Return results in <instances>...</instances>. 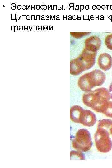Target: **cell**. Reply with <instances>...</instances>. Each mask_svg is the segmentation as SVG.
<instances>
[{"mask_svg": "<svg viewBox=\"0 0 112 168\" xmlns=\"http://www.w3.org/2000/svg\"><path fill=\"white\" fill-rule=\"evenodd\" d=\"M97 52L84 48L81 54L70 62V73L72 75H79L91 68L95 64Z\"/></svg>", "mask_w": 112, "mask_h": 168, "instance_id": "obj_1", "label": "cell"}, {"mask_svg": "<svg viewBox=\"0 0 112 168\" xmlns=\"http://www.w3.org/2000/svg\"><path fill=\"white\" fill-rule=\"evenodd\" d=\"M111 99L108 90L100 88L84 93L82 96L84 104L96 112L101 113L103 106Z\"/></svg>", "mask_w": 112, "mask_h": 168, "instance_id": "obj_2", "label": "cell"}, {"mask_svg": "<svg viewBox=\"0 0 112 168\" xmlns=\"http://www.w3.org/2000/svg\"><path fill=\"white\" fill-rule=\"evenodd\" d=\"M72 144L73 148L77 150L82 152L89 150L93 143L89 131L84 128L79 129L76 133Z\"/></svg>", "mask_w": 112, "mask_h": 168, "instance_id": "obj_3", "label": "cell"}, {"mask_svg": "<svg viewBox=\"0 0 112 168\" xmlns=\"http://www.w3.org/2000/svg\"><path fill=\"white\" fill-rule=\"evenodd\" d=\"M110 133L106 130L97 128L94 135L96 147L98 151L102 153H107L112 148V142L109 137Z\"/></svg>", "mask_w": 112, "mask_h": 168, "instance_id": "obj_4", "label": "cell"}, {"mask_svg": "<svg viewBox=\"0 0 112 168\" xmlns=\"http://www.w3.org/2000/svg\"><path fill=\"white\" fill-rule=\"evenodd\" d=\"M90 83L94 87L102 85L106 80V76L104 72L99 69H95L87 73Z\"/></svg>", "mask_w": 112, "mask_h": 168, "instance_id": "obj_5", "label": "cell"}, {"mask_svg": "<svg viewBox=\"0 0 112 168\" xmlns=\"http://www.w3.org/2000/svg\"><path fill=\"white\" fill-rule=\"evenodd\" d=\"M96 115L88 110H83L81 115L80 123L87 127L93 126L96 123Z\"/></svg>", "mask_w": 112, "mask_h": 168, "instance_id": "obj_6", "label": "cell"}, {"mask_svg": "<svg viewBox=\"0 0 112 168\" xmlns=\"http://www.w3.org/2000/svg\"><path fill=\"white\" fill-rule=\"evenodd\" d=\"M85 47L91 51L97 52L101 44V41L98 37L92 36L86 39L85 40Z\"/></svg>", "mask_w": 112, "mask_h": 168, "instance_id": "obj_7", "label": "cell"}, {"mask_svg": "<svg viewBox=\"0 0 112 168\" xmlns=\"http://www.w3.org/2000/svg\"><path fill=\"white\" fill-rule=\"evenodd\" d=\"M97 64L100 69L104 71H107L112 66V58L108 53H102L98 58Z\"/></svg>", "mask_w": 112, "mask_h": 168, "instance_id": "obj_8", "label": "cell"}, {"mask_svg": "<svg viewBox=\"0 0 112 168\" xmlns=\"http://www.w3.org/2000/svg\"><path fill=\"white\" fill-rule=\"evenodd\" d=\"M79 87L82 91L85 92H88L93 88L91 86L89 79L87 73L81 76L78 81Z\"/></svg>", "mask_w": 112, "mask_h": 168, "instance_id": "obj_9", "label": "cell"}, {"mask_svg": "<svg viewBox=\"0 0 112 168\" xmlns=\"http://www.w3.org/2000/svg\"><path fill=\"white\" fill-rule=\"evenodd\" d=\"M83 109L80 106L75 105L72 106L70 110V117L74 122L80 123L81 115Z\"/></svg>", "mask_w": 112, "mask_h": 168, "instance_id": "obj_10", "label": "cell"}, {"mask_svg": "<svg viewBox=\"0 0 112 168\" xmlns=\"http://www.w3.org/2000/svg\"><path fill=\"white\" fill-rule=\"evenodd\" d=\"M112 128V120L109 119H104L99 121L97 128L104 129L110 133V130Z\"/></svg>", "mask_w": 112, "mask_h": 168, "instance_id": "obj_11", "label": "cell"}, {"mask_svg": "<svg viewBox=\"0 0 112 168\" xmlns=\"http://www.w3.org/2000/svg\"><path fill=\"white\" fill-rule=\"evenodd\" d=\"M101 113L107 117L112 118V101L107 102L102 107Z\"/></svg>", "mask_w": 112, "mask_h": 168, "instance_id": "obj_12", "label": "cell"}, {"mask_svg": "<svg viewBox=\"0 0 112 168\" xmlns=\"http://www.w3.org/2000/svg\"><path fill=\"white\" fill-rule=\"evenodd\" d=\"M70 159L72 158L77 159H85L84 155L82 152L77 150V151H72L70 152Z\"/></svg>", "mask_w": 112, "mask_h": 168, "instance_id": "obj_13", "label": "cell"}, {"mask_svg": "<svg viewBox=\"0 0 112 168\" xmlns=\"http://www.w3.org/2000/svg\"><path fill=\"white\" fill-rule=\"evenodd\" d=\"M104 42L106 47L110 50H112V33L105 37Z\"/></svg>", "mask_w": 112, "mask_h": 168, "instance_id": "obj_14", "label": "cell"}, {"mask_svg": "<svg viewBox=\"0 0 112 168\" xmlns=\"http://www.w3.org/2000/svg\"><path fill=\"white\" fill-rule=\"evenodd\" d=\"M90 32H70L71 35L76 38H79L88 35L91 33Z\"/></svg>", "mask_w": 112, "mask_h": 168, "instance_id": "obj_15", "label": "cell"}, {"mask_svg": "<svg viewBox=\"0 0 112 168\" xmlns=\"http://www.w3.org/2000/svg\"><path fill=\"white\" fill-rule=\"evenodd\" d=\"M108 90L110 93L111 96V99H112V82L110 84L109 86Z\"/></svg>", "mask_w": 112, "mask_h": 168, "instance_id": "obj_16", "label": "cell"}, {"mask_svg": "<svg viewBox=\"0 0 112 168\" xmlns=\"http://www.w3.org/2000/svg\"><path fill=\"white\" fill-rule=\"evenodd\" d=\"M16 5L15 3H12L11 4V8L12 10H14L16 9Z\"/></svg>", "mask_w": 112, "mask_h": 168, "instance_id": "obj_17", "label": "cell"}, {"mask_svg": "<svg viewBox=\"0 0 112 168\" xmlns=\"http://www.w3.org/2000/svg\"><path fill=\"white\" fill-rule=\"evenodd\" d=\"M36 9L39 10L40 8V6L39 5H37L36 6Z\"/></svg>", "mask_w": 112, "mask_h": 168, "instance_id": "obj_18", "label": "cell"}, {"mask_svg": "<svg viewBox=\"0 0 112 168\" xmlns=\"http://www.w3.org/2000/svg\"><path fill=\"white\" fill-rule=\"evenodd\" d=\"M30 16L29 15H28L26 16V19L27 20H29L30 19Z\"/></svg>", "mask_w": 112, "mask_h": 168, "instance_id": "obj_19", "label": "cell"}, {"mask_svg": "<svg viewBox=\"0 0 112 168\" xmlns=\"http://www.w3.org/2000/svg\"><path fill=\"white\" fill-rule=\"evenodd\" d=\"M21 5H18L17 6V8L18 9V10H20L21 9Z\"/></svg>", "mask_w": 112, "mask_h": 168, "instance_id": "obj_20", "label": "cell"}, {"mask_svg": "<svg viewBox=\"0 0 112 168\" xmlns=\"http://www.w3.org/2000/svg\"><path fill=\"white\" fill-rule=\"evenodd\" d=\"M15 30H17L18 29V27L17 26H14Z\"/></svg>", "mask_w": 112, "mask_h": 168, "instance_id": "obj_21", "label": "cell"}, {"mask_svg": "<svg viewBox=\"0 0 112 168\" xmlns=\"http://www.w3.org/2000/svg\"><path fill=\"white\" fill-rule=\"evenodd\" d=\"M31 20H35V15L31 16Z\"/></svg>", "mask_w": 112, "mask_h": 168, "instance_id": "obj_22", "label": "cell"}, {"mask_svg": "<svg viewBox=\"0 0 112 168\" xmlns=\"http://www.w3.org/2000/svg\"><path fill=\"white\" fill-rule=\"evenodd\" d=\"M44 10H46L47 8V6L46 5H44Z\"/></svg>", "mask_w": 112, "mask_h": 168, "instance_id": "obj_23", "label": "cell"}, {"mask_svg": "<svg viewBox=\"0 0 112 168\" xmlns=\"http://www.w3.org/2000/svg\"><path fill=\"white\" fill-rule=\"evenodd\" d=\"M40 8L42 10H44V5H41L40 6Z\"/></svg>", "mask_w": 112, "mask_h": 168, "instance_id": "obj_24", "label": "cell"}, {"mask_svg": "<svg viewBox=\"0 0 112 168\" xmlns=\"http://www.w3.org/2000/svg\"><path fill=\"white\" fill-rule=\"evenodd\" d=\"M41 20H44V16H41Z\"/></svg>", "mask_w": 112, "mask_h": 168, "instance_id": "obj_25", "label": "cell"}, {"mask_svg": "<svg viewBox=\"0 0 112 168\" xmlns=\"http://www.w3.org/2000/svg\"><path fill=\"white\" fill-rule=\"evenodd\" d=\"M110 133L112 135V128L110 129Z\"/></svg>", "mask_w": 112, "mask_h": 168, "instance_id": "obj_26", "label": "cell"}, {"mask_svg": "<svg viewBox=\"0 0 112 168\" xmlns=\"http://www.w3.org/2000/svg\"><path fill=\"white\" fill-rule=\"evenodd\" d=\"M23 28V27L22 26H19V28Z\"/></svg>", "mask_w": 112, "mask_h": 168, "instance_id": "obj_27", "label": "cell"}, {"mask_svg": "<svg viewBox=\"0 0 112 168\" xmlns=\"http://www.w3.org/2000/svg\"><path fill=\"white\" fill-rule=\"evenodd\" d=\"M19 30H23V28H19Z\"/></svg>", "mask_w": 112, "mask_h": 168, "instance_id": "obj_28", "label": "cell"}, {"mask_svg": "<svg viewBox=\"0 0 112 168\" xmlns=\"http://www.w3.org/2000/svg\"><path fill=\"white\" fill-rule=\"evenodd\" d=\"M22 8L24 10L25 9V7H22Z\"/></svg>", "mask_w": 112, "mask_h": 168, "instance_id": "obj_29", "label": "cell"}, {"mask_svg": "<svg viewBox=\"0 0 112 168\" xmlns=\"http://www.w3.org/2000/svg\"><path fill=\"white\" fill-rule=\"evenodd\" d=\"M3 7H4L5 6H3Z\"/></svg>", "mask_w": 112, "mask_h": 168, "instance_id": "obj_30", "label": "cell"}]
</instances>
